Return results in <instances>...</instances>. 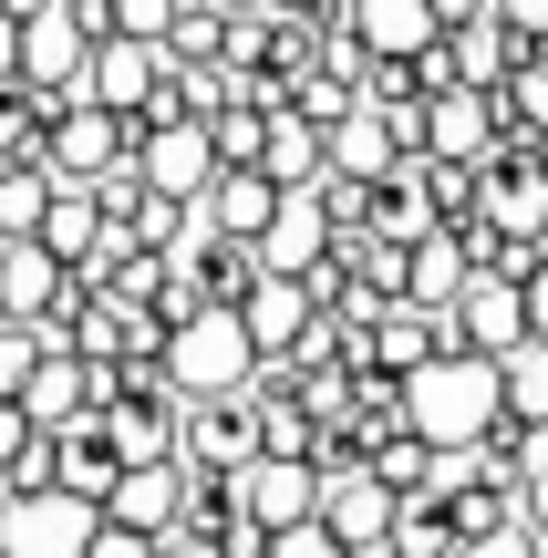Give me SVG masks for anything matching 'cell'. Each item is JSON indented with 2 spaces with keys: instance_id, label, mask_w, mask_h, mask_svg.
Here are the masks:
<instances>
[{
  "instance_id": "cell-11",
  "label": "cell",
  "mask_w": 548,
  "mask_h": 558,
  "mask_svg": "<svg viewBox=\"0 0 548 558\" xmlns=\"http://www.w3.org/2000/svg\"><path fill=\"white\" fill-rule=\"evenodd\" d=\"M393 166H404V135L383 124V104L352 94V114H342V124H321V177H363V186H383Z\"/></svg>"
},
{
  "instance_id": "cell-28",
  "label": "cell",
  "mask_w": 548,
  "mask_h": 558,
  "mask_svg": "<svg viewBox=\"0 0 548 558\" xmlns=\"http://www.w3.org/2000/svg\"><path fill=\"white\" fill-rule=\"evenodd\" d=\"M41 207H52V177L41 166H0V239H32Z\"/></svg>"
},
{
  "instance_id": "cell-41",
  "label": "cell",
  "mask_w": 548,
  "mask_h": 558,
  "mask_svg": "<svg viewBox=\"0 0 548 558\" xmlns=\"http://www.w3.org/2000/svg\"><path fill=\"white\" fill-rule=\"evenodd\" d=\"M455 21H487V0H435V32H455Z\"/></svg>"
},
{
  "instance_id": "cell-27",
  "label": "cell",
  "mask_w": 548,
  "mask_h": 558,
  "mask_svg": "<svg viewBox=\"0 0 548 558\" xmlns=\"http://www.w3.org/2000/svg\"><path fill=\"white\" fill-rule=\"evenodd\" d=\"M497 104H508V124H517V135H548V41L517 62L508 83H497Z\"/></svg>"
},
{
  "instance_id": "cell-26",
  "label": "cell",
  "mask_w": 548,
  "mask_h": 558,
  "mask_svg": "<svg viewBox=\"0 0 548 558\" xmlns=\"http://www.w3.org/2000/svg\"><path fill=\"white\" fill-rule=\"evenodd\" d=\"M218 32H228L218 0H176V11H166V32H156V52H166V62H218Z\"/></svg>"
},
{
  "instance_id": "cell-35",
  "label": "cell",
  "mask_w": 548,
  "mask_h": 558,
  "mask_svg": "<svg viewBox=\"0 0 548 558\" xmlns=\"http://www.w3.org/2000/svg\"><path fill=\"white\" fill-rule=\"evenodd\" d=\"M487 21H497V32H517L528 52L548 41V0H487Z\"/></svg>"
},
{
  "instance_id": "cell-6",
  "label": "cell",
  "mask_w": 548,
  "mask_h": 558,
  "mask_svg": "<svg viewBox=\"0 0 548 558\" xmlns=\"http://www.w3.org/2000/svg\"><path fill=\"white\" fill-rule=\"evenodd\" d=\"M497 145H508V104H497V94H476V83H446V94H425V156L487 166Z\"/></svg>"
},
{
  "instance_id": "cell-8",
  "label": "cell",
  "mask_w": 548,
  "mask_h": 558,
  "mask_svg": "<svg viewBox=\"0 0 548 558\" xmlns=\"http://www.w3.org/2000/svg\"><path fill=\"white\" fill-rule=\"evenodd\" d=\"M41 248H52L62 269H83V279H103V259L124 248V228L94 207V186H52V207H41V228H32Z\"/></svg>"
},
{
  "instance_id": "cell-39",
  "label": "cell",
  "mask_w": 548,
  "mask_h": 558,
  "mask_svg": "<svg viewBox=\"0 0 548 558\" xmlns=\"http://www.w3.org/2000/svg\"><path fill=\"white\" fill-rule=\"evenodd\" d=\"M156 558H228V548H218V538H197V527H166Z\"/></svg>"
},
{
  "instance_id": "cell-19",
  "label": "cell",
  "mask_w": 548,
  "mask_h": 558,
  "mask_svg": "<svg viewBox=\"0 0 548 558\" xmlns=\"http://www.w3.org/2000/svg\"><path fill=\"white\" fill-rule=\"evenodd\" d=\"M342 11H352V41H363V52L414 62L435 41V0H342Z\"/></svg>"
},
{
  "instance_id": "cell-23",
  "label": "cell",
  "mask_w": 548,
  "mask_h": 558,
  "mask_svg": "<svg viewBox=\"0 0 548 558\" xmlns=\"http://www.w3.org/2000/svg\"><path fill=\"white\" fill-rule=\"evenodd\" d=\"M62 94H32V83H0V166H41V124H52Z\"/></svg>"
},
{
  "instance_id": "cell-37",
  "label": "cell",
  "mask_w": 548,
  "mask_h": 558,
  "mask_svg": "<svg viewBox=\"0 0 548 558\" xmlns=\"http://www.w3.org/2000/svg\"><path fill=\"white\" fill-rule=\"evenodd\" d=\"M517 518H528L538 538H548V424H538V465L517 476Z\"/></svg>"
},
{
  "instance_id": "cell-29",
  "label": "cell",
  "mask_w": 548,
  "mask_h": 558,
  "mask_svg": "<svg viewBox=\"0 0 548 558\" xmlns=\"http://www.w3.org/2000/svg\"><path fill=\"white\" fill-rule=\"evenodd\" d=\"M290 114H301V124H342V114H352V73H331V62H310V73L290 83Z\"/></svg>"
},
{
  "instance_id": "cell-30",
  "label": "cell",
  "mask_w": 548,
  "mask_h": 558,
  "mask_svg": "<svg viewBox=\"0 0 548 558\" xmlns=\"http://www.w3.org/2000/svg\"><path fill=\"white\" fill-rule=\"evenodd\" d=\"M259 558H352V548L331 538L321 518H290V527H269V548H259Z\"/></svg>"
},
{
  "instance_id": "cell-5",
  "label": "cell",
  "mask_w": 548,
  "mask_h": 558,
  "mask_svg": "<svg viewBox=\"0 0 548 558\" xmlns=\"http://www.w3.org/2000/svg\"><path fill=\"white\" fill-rule=\"evenodd\" d=\"M156 73H166V52H156V41L103 32L94 52H83V73H73V104H103V114H145V104H156Z\"/></svg>"
},
{
  "instance_id": "cell-14",
  "label": "cell",
  "mask_w": 548,
  "mask_h": 558,
  "mask_svg": "<svg viewBox=\"0 0 548 558\" xmlns=\"http://www.w3.org/2000/svg\"><path fill=\"white\" fill-rule=\"evenodd\" d=\"M228 311H239L248 352H290V341L310 331V311H321V300H310V279H280V269H259L239 300H228Z\"/></svg>"
},
{
  "instance_id": "cell-17",
  "label": "cell",
  "mask_w": 548,
  "mask_h": 558,
  "mask_svg": "<svg viewBox=\"0 0 548 558\" xmlns=\"http://www.w3.org/2000/svg\"><path fill=\"white\" fill-rule=\"evenodd\" d=\"M269 207H280V186H269L259 166H218V177L197 186V218L218 228V239H259V228H269Z\"/></svg>"
},
{
  "instance_id": "cell-21",
  "label": "cell",
  "mask_w": 548,
  "mask_h": 558,
  "mask_svg": "<svg viewBox=\"0 0 548 558\" xmlns=\"http://www.w3.org/2000/svg\"><path fill=\"white\" fill-rule=\"evenodd\" d=\"M259 177L280 186V197H290V186H321V124H301L280 104V114L259 124Z\"/></svg>"
},
{
  "instance_id": "cell-36",
  "label": "cell",
  "mask_w": 548,
  "mask_h": 558,
  "mask_svg": "<svg viewBox=\"0 0 548 558\" xmlns=\"http://www.w3.org/2000/svg\"><path fill=\"white\" fill-rule=\"evenodd\" d=\"M83 558H156V538H135V527L94 518V527H83Z\"/></svg>"
},
{
  "instance_id": "cell-31",
  "label": "cell",
  "mask_w": 548,
  "mask_h": 558,
  "mask_svg": "<svg viewBox=\"0 0 548 558\" xmlns=\"http://www.w3.org/2000/svg\"><path fill=\"white\" fill-rule=\"evenodd\" d=\"M52 352V341L32 331V320H0V393H21V383H32V362Z\"/></svg>"
},
{
  "instance_id": "cell-1",
  "label": "cell",
  "mask_w": 548,
  "mask_h": 558,
  "mask_svg": "<svg viewBox=\"0 0 548 558\" xmlns=\"http://www.w3.org/2000/svg\"><path fill=\"white\" fill-rule=\"evenodd\" d=\"M497 414H508V403H497V362H476V352H435V362L404 373V424L435 456H466Z\"/></svg>"
},
{
  "instance_id": "cell-13",
  "label": "cell",
  "mask_w": 548,
  "mask_h": 558,
  "mask_svg": "<svg viewBox=\"0 0 548 558\" xmlns=\"http://www.w3.org/2000/svg\"><path fill=\"white\" fill-rule=\"evenodd\" d=\"M248 248H259V269H280V279H310V269L331 259V218H321V197H310V186H290V197L269 207V228H259Z\"/></svg>"
},
{
  "instance_id": "cell-25",
  "label": "cell",
  "mask_w": 548,
  "mask_h": 558,
  "mask_svg": "<svg viewBox=\"0 0 548 558\" xmlns=\"http://www.w3.org/2000/svg\"><path fill=\"white\" fill-rule=\"evenodd\" d=\"M414 186H425L435 228H476V166H455V156H414Z\"/></svg>"
},
{
  "instance_id": "cell-15",
  "label": "cell",
  "mask_w": 548,
  "mask_h": 558,
  "mask_svg": "<svg viewBox=\"0 0 548 558\" xmlns=\"http://www.w3.org/2000/svg\"><path fill=\"white\" fill-rule=\"evenodd\" d=\"M83 527H94V507H73V497H11L0 507V548L11 558H83Z\"/></svg>"
},
{
  "instance_id": "cell-9",
  "label": "cell",
  "mask_w": 548,
  "mask_h": 558,
  "mask_svg": "<svg viewBox=\"0 0 548 558\" xmlns=\"http://www.w3.org/2000/svg\"><path fill=\"white\" fill-rule=\"evenodd\" d=\"M228 497H239V518L259 527H290V518H310V497H321V476H310L301 456H248V465H228Z\"/></svg>"
},
{
  "instance_id": "cell-38",
  "label": "cell",
  "mask_w": 548,
  "mask_h": 558,
  "mask_svg": "<svg viewBox=\"0 0 548 558\" xmlns=\"http://www.w3.org/2000/svg\"><path fill=\"white\" fill-rule=\"evenodd\" d=\"M517 300H528V331L548 341V248H538V259H528V279H517Z\"/></svg>"
},
{
  "instance_id": "cell-24",
  "label": "cell",
  "mask_w": 548,
  "mask_h": 558,
  "mask_svg": "<svg viewBox=\"0 0 548 558\" xmlns=\"http://www.w3.org/2000/svg\"><path fill=\"white\" fill-rule=\"evenodd\" d=\"M156 104H176V114H218V104H239V73H228V62H166Z\"/></svg>"
},
{
  "instance_id": "cell-3",
  "label": "cell",
  "mask_w": 548,
  "mask_h": 558,
  "mask_svg": "<svg viewBox=\"0 0 548 558\" xmlns=\"http://www.w3.org/2000/svg\"><path fill=\"white\" fill-rule=\"evenodd\" d=\"M124 156V114H103V104H52V124H41V177L52 186H94L103 166Z\"/></svg>"
},
{
  "instance_id": "cell-45",
  "label": "cell",
  "mask_w": 548,
  "mask_h": 558,
  "mask_svg": "<svg viewBox=\"0 0 548 558\" xmlns=\"http://www.w3.org/2000/svg\"><path fill=\"white\" fill-rule=\"evenodd\" d=\"M218 11H259V0H218Z\"/></svg>"
},
{
  "instance_id": "cell-16",
  "label": "cell",
  "mask_w": 548,
  "mask_h": 558,
  "mask_svg": "<svg viewBox=\"0 0 548 558\" xmlns=\"http://www.w3.org/2000/svg\"><path fill=\"white\" fill-rule=\"evenodd\" d=\"M94 435L114 445V465H156V456H176V403H156V393H114L94 414Z\"/></svg>"
},
{
  "instance_id": "cell-42",
  "label": "cell",
  "mask_w": 548,
  "mask_h": 558,
  "mask_svg": "<svg viewBox=\"0 0 548 558\" xmlns=\"http://www.w3.org/2000/svg\"><path fill=\"white\" fill-rule=\"evenodd\" d=\"M21 435H32V424H21V403L0 393V465H11V445H21Z\"/></svg>"
},
{
  "instance_id": "cell-46",
  "label": "cell",
  "mask_w": 548,
  "mask_h": 558,
  "mask_svg": "<svg viewBox=\"0 0 548 558\" xmlns=\"http://www.w3.org/2000/svg\"><path fill=\"white\" fill-rule=\"evenodd\" d=\"M0 558H11V548H0Z\"/></svg>"
},
{
  "instance_id": "cell-40",
  "label": "cell",
  "mask_w": 548,
  "mask_h": 558,
  "mask_svg": "<svg viewBox=\"0 0 548 558\" xmlns=\"http://www.w3.org/2000/svg\"><path fill=\"white\" fill-rule=\"evenodd\" d=\"M0 83H21V11H0Z\"/></svg>"
},
{
  "instance_id": "cell-34",
  "label": "cell",
  "mask_w": 548,
  "mask_h": 558,
  "mask_svg": "<svg viewBox=\"0 0 548 558\" xmlns=\"http://www.w3.org/2000/svg\"><path fill=\"white\" fill-rule=\"evenodd\" d=\"M135 197H145L135 156H114V166H103V177H94V207H103V218H124V207H135Z\"/></svg>"
},
{
  "instance_id": "cell-7",
  "label": "cell",
  "mask_w": 548,
  "mask_h": 558,
  "mask_svg": "<svg viewBox=\"0 0 548 558\" xmlns=\"http://www.w3.org/2000/svg\"><path fill=\"white\" fill-rule=\"evenodd\" d=\"M83 52H94V32H83L73 0H41V11H21V83H32V94H73Z\"/></svg>"
},
{
  "instance_id": "cell-44",
  "label": "cell",
  "mask_w": 548,
  "mask_h": 558,
  "mask_svg": "<svg viewBox=\"0 0 548 558\" xmlns=\"http://www.w3.org/2000/svg\"><path fill=\"white\" fill-rule=\"evenodd\" d=\"M0 11H41V0H0Z\"/></svg>"
},
{
  "instance_id": "cell-33",
  "label": "cell",
  "mask_w": 548,
  "mask_h": 558,
  "mask_svg": "<svg viewBox=\"0 0 548 558\" xmlns=\"http://www.w3.org/2000/svg\"><path fill=\"white\" fill-rule=\"evenodd\" d=\"M166 11H176V0H103V21H114L124 41H156V32H166Z\"/></svg>"
},
{
  "instance_id": "cell-22",
  "label": "cell",
  "mask_w": 548,
  "mask_h": 558,
  "mask_svg": "<svg viewBox=\"0 0 548 558\" xmlns=\"http://www.w3.org/2000/svg\"><path fill=\"white\" fill-rule=\"evenodd\" d=\"M497 403H508V424H548V341L538 331L517 352H497Z\"/></svg>"
},
{
  "instance_id": "cell-4",
  "label": "cell",
  "mask_w": 548,
  "mask_h": 558,
  "mask_svg": "<svg viewBox=\"0 0 548 558\" xmlns=\"http://www.w3.org/2000/svg\"><path fill=\"white\" fill-rule=\"evenodd\" d=\"M446 341H455V352H476V362L517 352V341H528V300H517V279L466 269V290L446 300Z\"/></svg>"
},
{
  "instance_id": "cell-2",
  "label": "cell",
  "mask_w": 548,
  "mask_h": 558,
  "mask_svg": "<svg viewBox=\"0 0 548 558\" xmlns=\"http://www.w3.org/2000/svg\"><path fill=\"white\" fill-rule=\"evenodd\" d=\"M248 331H239V311L228 300H207V311H186L176 331H166V383H176V403H197V393H239L248 383Z\"/></svg>"
},
{
  "instance_id": "cell-18",
  "label": "cell",
  "mask_w": 548,
  "mask_h": 558,
  "mask_svg": "<svg viewBox=\"0 0 548 558\" xmlns=\"http://www.w3.org/2000/svg\"><path fill=\"white\" fill-rule=\"evenodd\" d=\"M466 228H425V239H414L404 248V300H414V311H446V300L455 290H466Z\"/></svg>"
},
{
  "instance_id": "cell-12",
  "label": "cell",
  "mask_w": 548,
  "mask_h": 558,
  "mask_svg": "<svg viewBox=\"0 0 548 558\" xmlns=\"http://www.w3.org/2000/svg\"><path fill=\"white\" fill-rule=\"evenodd\" d=\"M176 497H186V465H176V456H156V465H114V486H103L94 518L135 527V538H166V527H176Z\"/></svg>"
},
{
  "instance_id": "cell-10",
  "label": "cell",
  "mask_w": 548,
  "mask_h": 558,
  "mask_svg": "<svg viewBox=\"0 0 548 558\" xmlns=\"http://www.w3.org/2000/svg\"><path fill=\"white\" fill-rule=\"evenodd\" d=\"M310 518H321L342 548H383V527H393V486L373 476V465H331L321 497H310Z\"/></svg>"
},
{
  "instance_id": "cell-20",
  "label": "cell",
  "mask_w": 548,
  "mask_h": 558,
  "mask_svg": "<svg viewBox=\"0 0 548 558\" xmlns=\"http://www.w3.org/2000/svg\"><path fill=\"white\" fill-rule=\"evenodd\" d=\"M62 290V259L41 239H0V320H41Z\"/></svg>"
},
{
  "instance_id": "cell-43",
  "label": "cell",
  "mask_w": 548,
  "mask_h": 558,
  "mask_svg": "<svg viewBox=\"0 0 548 558\" xmlns=\"http://www.w3.org/2000/svg\"><path fill=\"white\" fill-rule=\"evenodd\" d=\"M269 11H280V21H321L331 0H269Z\"/></svg>"
},
{
  "instance_id": "cell-32",
  "label": "cell",
  "mask_w": 548,
  "mask_h": 558,
  "mask_svg": "<svg viewBox=\"0 0 548 558\" xmlns=\"http://www.w3.org/2000/svg\"><path fill=\"white\" fill-rule=\"evenodd\" d=\"M455 558H538V527H528V518H508V527H476V538L455 548Z\"/></svg>"
}]
</instances>
